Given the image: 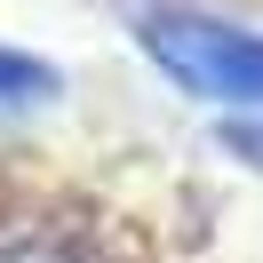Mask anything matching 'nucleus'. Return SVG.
Masks as SVG:
<instances>
[{
    "mask_svg": "<svg viewBox=\"0 0 263 263\" xmlns=\"http://www.w3.org/2000/svg\"><path fill=\"white\" fill-rule=\"evenodd\" d=\"M144 48L183 88H199L215 104H263V40L255 32H231V24H208V16H152Z\"/></svg>",
    "mask_w": 263,
    "mask_h": 263,
    "instance_id": "1",
    "label": "nucleus"
},
{
    "mask_svg": "<svg viewBox=\"0 0 263 263\" xmlns=\"http://www.w3.org/2000/svg\"><path fill=\"white\" fill-rule=\"evenodd\" d=\"M40 96H56V72L32 64V56H16V48H0V112H24Z\"/></svg>",
    "mask_w": 263,
    "mask_h": 263,
    "instance_id": "2",
    "label": "nucleus"
},
{
    "mask_svg": "<svg viewBox=\"0 0 263 263\" xmlns=\"http://www.w3.org/2000/svg\"><path fill=\"white\" fill-rule=\"evenodd\" d=\"M0 263H64V255H48V247H0Z\"/></svg>",
    "mask_w": 263,
    "mask_h": 263,
    "instance_id": "3",
    "label": "nucleus"
}]
</instances>
